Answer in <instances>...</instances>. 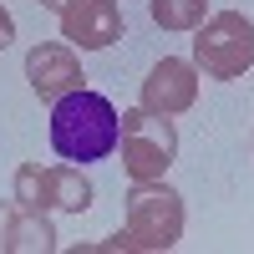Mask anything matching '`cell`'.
<instances>
[{"instance_id":"6da1fadb","label":"cell","mask_w":254,"mask_h":254,"mask_svg":"<svg viewBox=\"0 0 254 254\" xmlns=\"http://www.w3.org/2000/svg\"><path fill=\"white\" fill-rule=\"evenodd\" d=\"M117 127H122V112L102 92L76 87V92L51 102V147H56V158H66L76 168L112 158L117 153Z\"/></svg>"},{"instance_id":"7a4b0ae2","label":"cell","mask_w":254,"mask_h":254,"mask_svg":"<svg viewBox=\"0 0 254 254\" xmlns=\"http://www.w3.org/2000/svg\"><path fill=\"white\" fill-rule=\"evenodd\" d=\"M127 234H132L137 249L147 254H168L178 239H183V193L168 188L163 178H132L127 188Z\"/></svg>"},{"instance_id":"3957f363","label":"cell","mask_w":254,"mask_h":254,"mask_svg":"<svg viewBox=\"0 0 254 254\" xmlns=\"http://www.w3.org/2000/svg\"><path fill=\"white\" fill-rule=\"evenodd\" d=\"M193 66L214 81H239L254 66V26L239 10L203 15V26L193 36Z\"/></svg>"},{"instance_id":"277c9868","label":"cell","mask_w":254,"mask_h":254,"mask_svg":"<svg viewBox=\"0 0 254 254\" xmlns=\"http://www.w3.org/2000/svg\"><path fill=\"white\" fill-rule=\"evenodd\" d=\"M117 147H122V168L127 178H163L168 163L178 158V127L173 117H158L147 107H132L122 112V127H117Z\"/></svg>"},{"instance_id":"5b68a950","label":"cell","mask_w":254,"mask_h":254,"mask_svg":"<svg viewBox=\"0 0 254 254\" xmlns=\"http://www.w3.org/2000/svg\"><path fill=\"white\" fill-rule=\"evenodd\" d=\"M15 203L20 208H61V214H87L92 208V183L81 178L76 163H20L15 168Z\"/></svg>"},{"instance_id":"8992f818","label":"cell","mask_w":254,"mask_h":254,"mask_svg":"<svg viewBox=\"0 0 254 254\" xmlns=\"http://www.w3.org/2000/svg\"><path fill=\"white\" fill-rule=\"evenodd\" d=\"M61 36L76 51H107L117 36H127V20L117 0H71L61 10Z\"/></svg>"},{"instance_id":"52a82bcc","label":"cell","mask_w":254,"mask_h":254,"mask_svg":"<svg viewBox=\"0 0 254 254\" xmlns=\"http://www.w3.org/2000/svg\"><path fill=\"white\" fill-rule=\"evenodd\" d=\"M26 81L41 102H56L76 87H87V71L76 61V46H61V41H41L26 51Z\"/></svg>"},{"instance_id":"ba28073f","label":"cell","mask_w":254,"mask_h":254,"mask_svg":"<svg viewBox=\"0 0 254 254\" xmlns=\"http://www.w3.org/2000/svg\"><path fill=\"white\" fill-rule=\"evenodd\" d=\"M198 102V66L178 56H163L153 71L142 76V107L158 117H178Z\"/></svg>"},{"instance_id":"9c48e42d","label":"cell","mask_w":254,"mask_h":254,"mask_svg":"<svg viewBox=\"0 0 254 254\" xmlns=\"http://www.w3.org/2000/svg\"><path fill=\"white\" fill-rule=\"evenodd\" d=\"M56 229L46 208H0V254H51Z\"/></svg>"},{"instance_id":"30bf717a","label":"cell","mask_w":254,"mask_h":254,"mask_svg":"<svg viewBox=\"0 0 254 254\" xmlns=\"http://www.w3.org/2000/svg\"><path fill=\"white\" fill-rule=\"evenodd\" d=\"M147 15L163 31H198L208 15V0H147Z\"/></svg>"},{"instance_id":"8fae6325","label":"cell","mask_w":254,"mask_h":254,"mask_svg":"<svg viewBox=\"0 0 254 254\" xmlns=\"http://www.w3.org/2000/svg\"><path fill=\"white\" fill-rule=\"evenodd\" d=\"M10 41H15V20H10V10H5V5H0V51H5Z\"/></svg>"},{"instance_id":"7c38bea8","label":"cell","mask_w":254,"mask_h":254,"mask_svg":"<svg viewBox=\"0 0 254 254\" xmlns=\"http://www.w3.org/2000/svg\"><path fill=\"white\" fill-rule=\"evenodd\" d=\"M36 5H41V10H56V15H61V10L71 5V0H36Z\"/></svg>"}]
</instances>
